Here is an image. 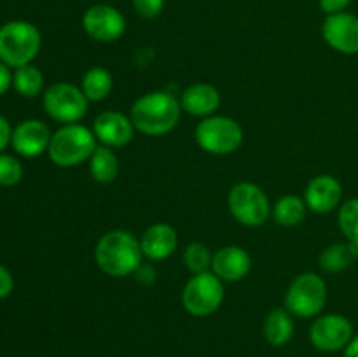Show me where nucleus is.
<instances>
[{"label":"nucleus","instance_id":"1","mask_svg":"<svg viewBox=\"0 0 358 357\" xmlns=\"http://www.w3.org/2000/svg\"><path fill=\"white\" fill-rule=\"evenodd\" d=\"M142 247L136 237L124 230H112L101 234L94 248L98 268L110 276H128L142 265Z\"/></svg>","mask_w":358,"mask_h":357},{"label":"nucleus","instance_id":"2","mask_svg":"<svg viewBox=\"0 0 358 357\" xmlns=\"http://www.w3.org/2000/svg\"><path fill=\"white\" fill-rule=\"evenodd\" d=\"M182 105L173 94L164 91H150L140 97L131 107V121L135 130L143 135L159 136L170 133L180 121Z\"/></svg>","mask_w":358,"mask_h":357},{"label":"nucleus","instance_id":"3","mask_svg":"<svg viewBox=\"0 0 358 357\" xmlns=\"http://www.w3.org/2000/svg\"><path fill=\"white\" fill-rule=\"evenodd\" d=\"M96 136L93 130L83 125H65L51 136L48 154L55 164L62 168H72L90 160L96 149Z\"/></svg>","mask_w":358,"mask_h":357},{"label":"nucleus","instance_id":"4","mask_svg":"<svg viewBox=\"0 0 358 357\" xmlns=\"http://www.w3.org/2000/svg\"><path fill=\"white\" fill-rule=\"evenodd\" d=\"M42 46L41 31L28 21H9L0 28V59L7 66L31 63Z\"/></svg>","mask_w":358,"mask_h":357},{"label":"nucleus","instance_id":"5","mask_svg":"<svg viewBox=\"0 0 358 357\" xmlns=\"http://www.w3.org/2000/svg\"><path fill=\"white\" fill-rule=\"evenodd\" d=\"M196 142L210 154H231L243 144V130L240 122L227 115H208L196 126Z\"/></svg>","mask_w":358,"mask_h":357},{"label":"nucleus","instance_id":"6","mask_svg":"<svg viewBox=\"0 0 358 357\" xmlns=\"http://www.w3.org/2000/svg\"><path fill=\"white\" fill-rule=\"evenodd\" d=\"M327 301L325 280L317 273H303L296 276L285 294V308L301 318L315 317L322 312Z\"/></svg>","mask_w":358,"mask_h":357},{"label":"nucleus","instance_id":"7","mask_svg":"<svg viewBox=\"0 0 358 357\" xmlns=\"http://www.w3.org/2000/svg\"><path fill=\"white\" fill-rule=\"evenodd\" d=\"M227 205L234 219L248 227L262 226L271 214V205L266 192L252 182H238L233 186Z\"/></svg>","mask_w":358,"mask_h":357},{"label":"nucleus","instance_id":"8","mask_svg":"<svg viewBox=\"0 0 358 357\" xmlns=\"http://www.w3.org/2000/svg\"><path fill=\"white\" fill-rule=\"evenodd\" d=\"M224 301V284L213 272L198 273L184 287L182 303L194 317L215 314Z\"/></svg>","mask_w":358,"mask_h":357},{"label":"nucleus","instance_id":"9","mask_svg":"<svg viewBox=\"0 0 358 357\" xmlns=\"http://www.w3.org/2000/svg\"><path fill=\"white\" fill-rule=\"evenodd\" d=\"M87 104L84 91L70 83H56L44 93V108L49 118L63 125H72L80 121L87 112Z\"/></svg>","mask_w":358,"mask_h":357},{"label":"nucleus","instance_id":"10","mask_svg":"<svg viewBox=\"0 0 358 357\" xmlns=\"http://www.w3.org/2000/svg\"><path fill=\"white\" fill-rule=\"evenodd\" d=\"M353 338V326L345 315L327 314L311 324L310 340L322 352H338L346 349Z\"/></svg>","mask_w":358,"mask_h":357},{"label":"nucleus","instance_id":"11","mask_svg":"<svg viewBox=\"0 0 358 357\" xmlns=\"http://www.w3.org/2000/svg\"><path fill=\"white\" fill-rule=\"evenodd\" d=\"M83 28L98 42L117 41L126 30V20L115 7L107 4L91 6L83 16Z\"/></svg>","mask_w":358,"mask_h":357},{"label":"nucleus","instance_id":"12","mask_svg":"<svg viewBox=\"0 0 358 357\" xmlns=\"http://www.w3.org/2000/svg\"><path fill=\"white\" fill-rule=\"evenodd\" d=\"M325 42L343 55L358 52V16L350 13L331 14L322 24Z\"/></svg>","mask_w":358,"mask_h":357},{"label":"nucleus","instance_id":"13","mask_svg":"<svg viewBox=\"0 0 358 357\" xmlns=\"http://www.w3.org/2000/svg\"><path fill=\"white\" fill-rule=\"evenodd\" d=\"M93 133L103 146L122 147L133 139L135 126L128 115L117 111H105L94 119Z\"/></svg>","mask_w":358,"mask_h":357},{"label":"nucleus","instance_id":"14","mask_svg":"<svg viewBox=\"0 0 358 357\" xmlns=\"http://www.w3.org/2000/svg\"><path fill=\"white\" fill-rule=\"evenodd\" d=\"M51 136L45 122L38 121V119H27L16 126L10 142H13L14 150L21 156L37 158L44 150H48Z\"/></svg>","mask_w":358,"mask_h":357},{"label":"nucleus","instance_id":"15","mask_svg":"<svg viewBox=\"0 0 358 357\" xmlns=\"http://www.w3.org/2000/svg\"><path fill=\"white\" fill-rule=\"evenodd\" d=\"M343 198V186L332 175H318L311 178L304 191L308 209L317 214L332 212Z\"/></svg>","mask_w":358,"mask_h":357},{"label":"nucleus","instance_id":"16","mask_svg":"<svg viewBox=\"0 0 358 357\" xmlns=\"http://www.w3.org/2000/svg\"><path fill=\"white\" fill-rule=\"evenodd\" d=\"M252 268V259L245 248L229 245L213 254L212 272L222 282H238L245 279Z\"/></svg>","mask_w":358,"mask_h":357},{"label":"nucleus","instance_id":"17","mask_svg":"<svg viewBox=\"0 0 358 357\" xmlns=\"http://www.w3.org/2000/svg\"><path fill=\"white\" fill-rule=\"evenodd\" d=\"M178 245V234L173 226L166 223H156L143 231L140 247L143 255L150 261H163L170 258Z\"/></svg>","mask_w":358,"mask_h":357},{"label":"nucleus","instance_id":"18","mask_svg":"<svg viewBox=\"0 0 358 357\" xmlns=\"http://www.w3.org/2000/svg\"><path fill=\"white\" fill-rule=\"evenodd\" d=\"M180 105L187 114L198 118H208L220 107V93L215 86L206 83H196L185 88L182 93Z\"/></svg>","mask_w":358,"mask_h":357},{"label":"nucleus","instance_id":"19","mask_svg":"<svg viewBox=\"0 0 358 357\" xmlns=\"http://www.w3.org/2000/svg\"><path fill=\"white\" fill-rule=\"evenodd\" d=\"M262 332L268 343L273 346H283L290 342L294 335V321L290 312L283 310V308H276V310L269 312L268 317L264 318V326H262Z\"/></svg>","mask_w":358,"mask_h":357},{"label":"nucleus","instance_id":"20","mask_svg":"<svg viewBox=\"0 0 358 357\" xmlns=\"http://www.w3.org/2000/svg\"><path fill=\"white\" fill-rule=\"evenodd\" d=\"M358 259V245L346 241V244L329 245L320 254V268L327 273H339L352 266Z\"/></svg>","mask_w":358,"mask_h":357},{"label":"nucleus","instance_id":"21","mask_svg":"<svg viewBox=\"0 0 358 357\" xmlns=\"http://www.w3.org/2000/svg\"><path fill=\"white\" fill-rule=\"evenodd\" d=\"M91 177L100 184H110L119 174V160L112 147L98 146L90 158Z\"/></svg>","mask_w":358,"mask_h":357},{"label":"nucleus","instance_id":"22","mask_svg":"<svg viewBox=\"0 0 358 357\" xmlns=\"http://www.w3.org/2000/svg\"><path fill=\"white\" fill-rule=\"evenodd\" d=\"M306 210L308 205L303 198L296 195H287L280 198L273 206V217L280 226L292 227L303 223L306 217Z\"/></svg>","mask_w":358,"mask_h":357},{"label":"nucleus","instance_id":"23","mask_svg":"<svg viewBox=\"0 0 358 357\" xmlns=\"http://www.w3.org/2000/svg\"><path fill=\"white\" fill-rule=\"evenodd\" d=\"M112 84H114V80H112L110 72L107 69L93 66V69H90L84 74L80 90L84 91V94H86L90 102H101L110 94Z\"/></svg>","mask_w":358,"mask_h":357},{"label":"nucleus","instance_id":"24","mask_svg":"<svg viewBox=\"0 0 358 357\" xmlns=\"http://www.w3.org/2000/svg\"><path fill=\"white\" fill-rule=\"evenodd\" d=\"M13 84L17 93L27 98H34L44 88V76L37 66L28 63V65L17 66L13 76Z\"/></svg>","mask_w":358,"mask_h":357},{"label":"nucleus","instance_id":"25","mask_svg":"<svg viewBox=\"0 0 358 357\" xmlns=\"http://www.w3.org/2000/svg\"><path fill=\"white\" fill-rule=\"evenodd\" d=\"M213 254L210 252L208 245L201 244V241H194V244L187 245L184 251V262L187 270L194 275L198 273H205L212 268Z\"/></svg>","mask_w":358,"mask_h":357},{"label":"nucleus","instance_id":"26","mask_svg":"<svg viewBox=\"0 0 358 357\" xmlns=\"http://www.w3.org/2000/svg\"><path fill=\"white\" fill-rule=\"evenodd\" d=\"M338 220L346 240L358 245V198H352L343 203Z\"/></svg>","mask_w":358,"mask_h":357},{"label":"nucleus","instance_id":"27","mask_svg":"<svg viewBox=\"0 0 358 357\" xmlns=\"http://www.w3.org/2000/svg\"><path fill=\"white\" fill-rule=\"evenodd\" d=\"M23 177V167L16 158L9 156V154H0V186L17 184Z\"/></svg>","mask_w":358,"mask_h":357},{"label":"nucleus","instance_id":"28","mask_svg":"<svg viewBox=\"0 0 358 357\" xmlns=\"http://www.w3.org/2000/svg\"><path fill=\"white\" fill-rule=\"evenodd\" d=\"M164 0H133V9L145 20H154L163 13Z\"/></svg>","mask_w":358,"mask_h":357},{"label":"nucleus","instance_id":"29","mask_svg":"<svg viewBox=\"0 0 358 357\" xmlns=\"http://www.w3.org/2000/svg\"><path fill=\"white\" fill-rule=\"evenodd\" d=\"M350 2H352V0H320V7L327 16H331V14L345 13V9L350 6Z\"/></svg>","mask_w":358,"mask_h":357},{"label":"nucleus","instance_id":"30","mask_svg":"<svg viewBox=\"0 0 358 357\" xmlns=\"http://www.w3.org/2000/svg\"><path fill=\"white\" fill-rule=\"evenodd\" d=\"M13 287H14L13 275L9 273V270H6L2 265H0V300L9 296V294L13 293Z\"/></svg>","mask_w":358,"mask_h":357},{"label":"nucleus","instance_id":"31","mask_svg":"<svg viewBox=\"0 0 358 357\" xmlns=\"http://www.w3.org/2000/svg\"><path fill=\"white\" fill-rule=\"evenodd\" d=\"M10 139H13V132H10L9 122H7L6 118L0 115V153L6 149L7 144L10 142Z\"/></svg>","mask_w":358,"mask_h":357},{"label":"nucleus","instance_id":"32","mask_svg":"<svg viewBox=\"0 0 358 357\" xmlns=\"http://www.w3.org/2000/svg\"><path fill=\"white\" fill-rule=\"evenodd\" d=\"M10 84H13V76H10L9 66L0 62V94L6 93Z\"/></svg>","mask_w":358,"mask_h":357},{"label":"nucleus","instance_id":"33","mask_svg":"<svg viewBox=\"0 0 358 357\" xmlns=\"http://www.w3.org/2000/svg\"><path fill=\"white\" fill-rule=\"evenodd\" d=\"M345 357H358V336L352 338V342L346 345L345 349Z\"/></svg>","mask_w":358,"mask_h":357}]
</instances>
